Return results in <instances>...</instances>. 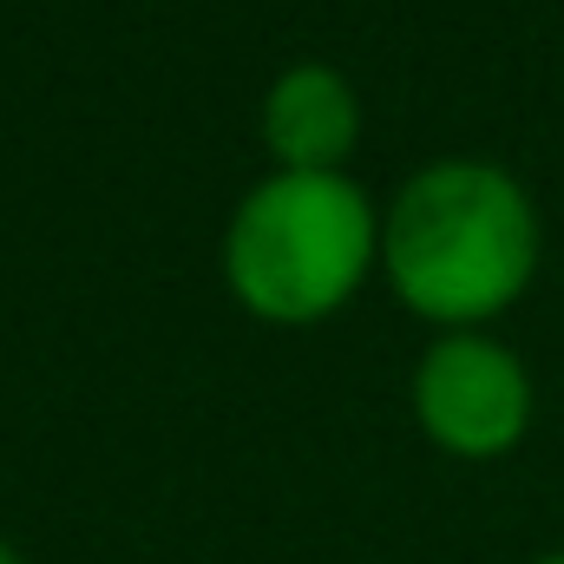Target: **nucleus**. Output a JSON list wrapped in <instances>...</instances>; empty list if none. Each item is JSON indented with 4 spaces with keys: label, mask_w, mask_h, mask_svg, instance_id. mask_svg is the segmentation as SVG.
Instances as JSON below:
<instances>
[{
    "label": "nucleus",
    "mask_w": 564,
    "mask_h": 564,
    "mask_svg": "<svg viewBox=\"0 0 564 564\" xmlns=\"http://www.w3.org/2000/svg\"><path fill=\"white\" fill-rule=\"evenodd\" d=\"M414 414L433 446L459 459H499L532 421V381L499 341L440 335L414 368Z\"/></svg>",
    "instance_id": "obj_3"
},
{
    "label": "nucleus",
    "mask_w": 564,
    "mask_h": 564,
    "mask_svg": "<svg viewBox=\"0 0 564 564\" xmlns=\"http://www.w3.org/2000/svg\"><path fill=\"white\" fill-rule=\"evenodd\" d=\"M375 250L381 224L341 171H276L237 204L224 276L263 322H322L361 289Z\"/></svg>",
    "instance_id": "obj_2"
},
{
    "label": "nucleus",
    "mask_w": 564,
    "mask_h": 564,
    "mask_svg": "<svg viewBox=\"0 0 564 564\" xmlns=\"http://www.w3.org/2000/svg\"><path fill=\"white\" fill-rule=\"evenodd\" d=\"M0 564H20V558H13V552H7V545H0Z\"/></svg>",
    "instance_id": "obj_5"
},
{
    "label": "nucleus",
    "mask_w": 564,
    "mask_h": 564,
    "mask_svg": "<svg viewBox=\"0 0 564 564\" xmlns=\"http://www.w3.org/2000/svg\"><path fill=\"white\" fill-rule=\"evenodd\" d=\"M545 564H564V558H545Z\"/></svg>",
    "instance_id": "obj_6"
},
{
    "label": "nucleus",
    "mask_w": 564,
    "mask_h": 564,
    "mask_svg": "<svg viewBox=\"0 0 564 564\" xmlns=\"http://www.w3.org/2000/svg\"><path fill=\"white\" fill-rule=\"evenodd\" d=\"M355 139H361V99H355V86L335 66L302 59L270 86L263 144L276 151L282 171H341Z\"/></svg>",
    "instance_id": "obj_4"
},
{
    "label": "nucleus",
    "mask_w": 564,
    "mask_h": 564,
    "mask_svg": "<svg viewBox=\"0 0 564 564\" xmlns=\"http://www.w3.org/2000/svg\"><path fill=\"white\" fill-rule=\"evenodd\" d=\"M381 257L394 295L426 322H486L539 263V217L499 164L446 158L394 197L381 224Z\"/></svg>",
    "instance_id": "obj_1"
}]
</instances>
